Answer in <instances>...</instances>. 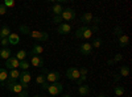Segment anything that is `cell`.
I'll use <instances>...</instances> for the list:
<instances>
[{
	"mask_svg": "<svg viewBox=\"0 0 132 97\" xmlns=\"http://www.w3.org/2000/svg\"><path fill=\"white\" fill-rule=\"evenodd\" d=\"M46 97H50V96H46Z\"/></svg>",
	"mask_w": 132,
	"mask_h": 97,
	"instance_id": "obj_49",
	"label": "cell"
},
{
	"mask_svg": "<svg viewBox=\"0 0 132 97\" xmlns=\"http://www.w3.org/2000/svg\"><path fill=\"white\" fill-rule=\"evenodd\" d=\"M120 78H122L120 75H114V80H115L116 83H119V81H120Z\"/></svg>",
	"mask_w": 132,
	"mask_h": 97,
	"instance_id": "obj_41",
	"label": "cell"
},
{
	"mask_svg": "<svg viewBox=\"0 0 132 97\" xmlns=\"http://www.w3.org/2000/svg\"><path fill=\"white\" fill-rule=\"evenodd\" d=\"M114 63H116V62H120V60H123V55L122 54H116V55L114 57Z\"/></svg>",
	"mask_w": 132,
	"mask_h": 97,
	"instance_id": "obj_35",
	"label": "cell"
},
{
	"mask_svg": "<svg viewBox=\"0 0 132 97\" xmlns=\"http://www.w3.org/2000/svg\"><path fill=\"white\" fill-rule=\"evenodd\" d=\"M30 64L35 67H44V60L41 57L33 55V57H30Z\"/></svg>",
	"mask_w": 132,
	"mask_h": 97,
	"instance_id": "obj_10",
	"label": "cell"
},
{
	"mask_svg": "<svg viewBox=\"0 0 132 97\" xmlns=\"http://www.w3.org/2000/svg\"><path fill=\"white\" fill-rule=\"evenodd\" d=\"M86 80H87V76H79V79L77 80V83H78V84L81 85V84H82L83 81H86Z\"/></svg>",
	"mask_w": 132,
	"mask_h": 97,
	"instance_id": "obj_39",
	"label": "cell"
},
{
	"mask_svg": "<svg viewBox=\"0 0 132 97\" xmlns=\"http://www.w3.org/2000/svg\"><path fill=\"white\" fill-rule=\"evenodd\" d=\"M62 97H71V96H69V94H63Z\"/></svg>",
	"mask_w": 132,
	"mask_h": 97,
	"instance_id": "obj_45",
	"label": "cell"
},
{
	"mask_svg": "<svg viewBox=\"0 0 132 97\" xmlns=\"http://www.w3.org/2000/svg\"><path fill=\"white\" fill-rule=\"evenodd\" d=\"M102 44H103V41H102L101 38H95V39H93L91 47H95V49H98V47H101V46H102Z\"/></svg>",
	"mask_w": 132,
	"mask_h": 97,
	"instance_id": "obj_26",
	"label": "cell"
},
{
	"mask_svg": "<svg viewBox=\"0 0 132 97\" xmlns=\"http://www.w3.org/2000/svg\"><path fill=\"white\" fill-rule=\"evenodd\" d=\"M11 51L8 47H3L2 50H0V58H3L4 60H7L8 58H11Z\"/></svg>",
	"mask_w": 132,
	"mask_h": 97,
	"instance_id": "obj_17",
	"label": "cell"
},
{
	"mask_svg": "<svg viewBox=\"0 0 132 97\" xmlns=\"http://www.w3.org/2000/svg\"><path fill=\"white\" fill-rule=\"evenodd\" d=\"M35 97H41V96H35Z\"/></svg>",
	"mask_w": 132,
	"mask_h": 97,
	"instance_id": "obj_47",
	"label": "cell"
},
{
	"mask_svg": "<svg viewBox=\"0 0 132 97\" xmlns=\"http://www.w3.org/2000/svg\"><path fill=\"white\" fill-rule=\"evenodd\" d=\"M8 79V71L5 68H0V85H4Z\"/></svg>",
	"mask_w": 132,
	"mask_h": 97,
	"instance_id": "obj_16",
	"label": "cell"
},
{
	"mask_svg": "<svg viewBox=\"0 0 132 97\" xmlns=\"http://www.w3.org/2000/svg\"><path fill=\"white\" fill-rule=\"evenodd\" d=\"M62 21H63V20H62L61 16H53V23H54V24H58V25H60V24H62Z\"/></svg>",
	"mask_w": 132,
	"mask_h": 97,
	"instance_id": "obj_32",
	"label": "cell"
},
{
	"mask_svg": "<svg viewBox=\"0 0 132 97\" xmlns=\"http://www.w3.org/2000/svg\"><path fill=\"white\" fill-rule=\"evenodd\" d=\"M78 92H79L81 96H86V94H89V92H90V87L86 85V84H81L78 87Z\"/></svg>",
	"mask_w": 132,
	"mask_h": 97,
	"instance_id": "obj_18",
	"label": "cell"
},
{
	"mask_svg": "<svg viewBox=\"0 0 132 97\" xmlns=\"http://www.w3.org/2000/svg\"><path fill=\"white\" fill-rule=\"evenodd\" d=\"M30 37L35 38L37 41H46L49 38V34L46 31H38V30H32L30 31Z\"/></svg>",
	"mask_w": 132,
	"mask_h": 97,
	"instance_id": "obj_5",
	"label": "cell"
},
{
	"mask_svg": "<svg viewBox=\"0 0 132 97\" xmlns=\"http://www.w3.org/2000/svg\"><path fill=\"white\" fill-rule=\"evenodd\" d=\"M17 96H19V97H29V92H28L27 89H23Z\"/></svg>",
	"mask_w": 132,
	"mask_h": 97,
	"instance_id": "obj_34",
	"label": "cell"
},
{
	"mask_svg": "<svg viewBox=\"0 0 132 97\" xmlns=\"http://www.w3.org/2000/svg\"><path fill=\"white\" fill-rule=\"evenodd\" d=\"M61 17L63 21H73L75 18V10L73 8H63Z\"/></svg>",
	"mask_w": 132,
	"mask_h": 97,
	"instance_id": "obj_3",
	"label": "cell"
},
{
	"mask_svg": "<svg viewBox=\"0 0 132 97\" xmlns=\"http://www.w3.org/2000/svg\"><path fill=\"white\" fill-rule=\"evenodd\" d=\"M87 28H89V26H87V25H83V26H81L78 30H77L75 31V37L77 38H82V34H83V31L87 29Z\"/></svg>",
	"mask_w": 132,
	"mask_h": 97,
	"instance_id": "obj_25",
	"label": "cell"
},
{
	"mask_svg": "<svg viewBox=\"0 0 132 97\" xmlns=\"http://www.w3.org/2000/svg\"><path fill=\"white\" fill-rule=\"evenodd\" d=\"M21 91H23V87H21V84H20V83H16V84L13 85V88H12V92H15L16 94H19Z\"/></svg>",
	"mask_w": 132,
	"mask_h": 97,
	"instance_id": "obj_29",
	"label": "cell"
},
{
	"mask_svg": "<svg viewBox=\"0 0 132 97\" xmlns=\"http://www.w3.org/2000/svg\"><path fill=\"white\" fill-rule=\"evenodd\" d=\"M62 10H63V7L61 5V3H56L53 5V8H52V12H53L54 16H61Z\"/></svg>",
	"mask_w": 132,
	"mask_h": 97,
	"instance_id": "obj_13",
	"label": "cell"
},
{
	"mask_svg": "<svg viewBox=\"0 0 132 97\" xmlns=\"http://www.w3.org/2000/svg\"><path fill=\"white\" fill-rule=\"evenodd\" d=\"M0 44H2L3 47H7L8 46V38H3V39H0Z\"/></svg>",
	"mask_w": 132,
	"mask_h": 97,
	"instance_id": "obj_38",
	"label": "cell"
},
{
	"mask_svg": "<svg viewBox=\"0 0 132 97\" xmlns=\"http://www.w3.org/2000/svg\"><path fill=\"white\" fill-rule=\"evenodd\" d=\"M93 18H94V16H93V13H90V12H85V13H82V16H81V21L83 24H90V23H93Z\"/></svg>",
	"mask_w": 132,
	"mask_h": 97,
	"instance_id": "obj_11",
	"label": "cell"
},
{
	"mask_svg": "<svg viewBox=\"0 0 132 97\" xmlns=\"http://www.w3.org/2000/svg\"><path fill=\"white\" fill-rule=\"evenodd\" d=\"M79 51L83 54V55H90L93 52V47H91V44L90 42H83L79 47Z\"/></svg>",
	"mask_w": 132,
	"mask_h": 97,
	"instance_id": "obj_8",
	"label": "cell"
},
{
	"mask_svg": "<svg viewBox=\"0 0 132 97\" xmlns=\"http://www.w3.org/2000/svg\"><path fill=\"white\" fill-rule=\"evenodd\" d=\"M36 81H37V84H44V83H45L46 81V78H45V73H40L38 75V76L36 78Z\"/></svg>",
	"mask_w": 132,
	"mask_h": 97,
	"instance_id": "obj_27",
	"label": "cell"
},
{
	"mask_svg": "<svg viewBox=\"0 0 132 97\" xmlns=\"http://www.w3.org/2000/svg\"><path fill=\"white\" fill-rule=\"evenodd\" d=\"M107 64H108V66H112V64H114V60H112V59H108V60H107Z\"/></svg>",
	"mask_w": 132,
	"mask_h": 97,
	"instance_id": "obj_44",
	"label": "cell"
},
{
	"mask_svg": "<svg viewBox=\"0 0 132 97\" xmlns=\"http://www.w3.org/2000/svg\"><path fill=\"white\" fill-rule=\"evenodd\" d=\"M42 51H44V47H42L41 45H35V46H33V49L30 50L29 55H30V57H33V55H37V57H40L41 54H42Z\"/></svg>",
	"mask_w": 132,
	"mask_h": 97,
	"instance_id": "obj_12",
	"label": "cell"
},
{
	"mask_svg": "<svg viewBox=\"0 0 132 97\" xmlns=\"http://www.w3.org/2000/svg\"><path fill=\"white\" fill-rule=\"evenodd\" d=\"M79 70L77 67H70L66 70V78H68L69 80H78L79 79Z\"/></svg>",
	"mask_w": 132,
	"mask_h": 97,
	"instance_id": "obj_4",
	"label": "cell"
},
{
	"mask_svg": "<svg viewBox=\"0 0 132 97\" xmlns=\"http://www.w3.org/2000/svg\"><path fill=\"white\" fill-rule=\"evenodd\" d=\"M98 97H106V96H104V94H99Z\"/></svg>",
	"mask_w": 132,
	"mask_h": 97,
	"instance_id": "obj_46",
	"label": "cell"
},
{
	"mask_svg": "<svg viewBox=\"0 0 132 97\" xmlns=\"http://www.w3.org/2000/svg\"><path fill=\"white\" fill-rule=\"evenodd\" d=\"M19 30L21 31V33H24V34H30V29L28 28V26H25V25H20L19 26Z\"/></svg>",
	"mask_w": 132,
	"mask_h": 97,
	"instance_id": "obj_30",
	"label": "cell"
},
{
	"mask_svg": "<svg viewBox=\"0 0 132 97\" xmlns=\"http://www.w3.org/2000/svg\"><path fill=\"white\" fill-rule=\"evenodd\" d=\"M3 5L8 9V8H11V7H15V0H5V2L3 3Z\"/></svg>",
	"mask_w": 132,
	"mask_h": 97,
	"instance_id": "obj_31",
	"label": "cell"
},
{
	"mask_svg": "<svg viewBox=\"0 0 132 97\" xmlns=\"http://www.w3.org/2000/svg\"><path fill=\"white\" fill-rule=\"evenodd\" d=\"M91 36H93V31L90 30V28H87V29L83 31L82 38H85V39H89V38H91Z\"/></svg>",
	"mask_w": 132,
	"mask_h": 97,
	"instance_id": "obj_28",
	"label": "cell"
},
{
	"mask_svg": "<svg viewBox=\"0 0 132 97\" xmlns=\"http://www.w3.org/2000/svg\"><path fill=\"white\" fill-rule=\"evenodd\" d=\"M128 44H129V38H128V36L122 34V36L119 37V46H120V47H127Z\"/></svg>",
	"mask_w": 132,
	"mask_h": 97,
	"instance_id": "obj_15",
	"label": "cell"
},
{
	"mask_svg": "<svg viewBox=\"0 0 132 97\" xmlns=\"http://www.w3.org/2000/svg\"><path fill=\"white\" fill-rule=\"evenodd\" d=\"M19 42H20L19 34H16V33H11L9 34V37H8V44L9 45H17Z\"/></svg>",
	"mask_w": 132,
	"mask_h": 97,
	"instance_id": "obj_14",
	"label": "cell"
},
{
	"mask_svg": "<svg viewBox=\"0 0 132 97\" xmlns=\"http://www.w3.org/2000/svg\"><path fill=\"white\" fill-rule=\"evenodd\" d=\"M30 79H32L30 72H28V71H21L20 72V76H19L20 84H29L30 83Z\"/></svg>",
	"mask_w": 132,
	"mask_h": 97,
	"instance_id": "obj_7",
	"label": "cell"
},
{
	"mask_svg": "<svg viewBox=\"0 0 132 97\" xmlns=\"http://www.w3.org/2000/svg\"><path fill=\"white\" fill-rule=\"evenodd\" d=\"M48 87H49V83H48V81H45V83L42 84V88H44V89H46Z\"/></svg>",
	"mask_w": 132,
	"mask_h": 97,
	"instance_id": "obj_43",
	"label": "cell"
},
{
	"mask_svg": "<svg viewBox=\"0 0 132 97\" xmlns=\"http://www.w3.org/2000/svg\"><path fill=\"white\" fill-rule=\"evenodd\" d=\"M27 57H28V52L25 51V50H20V51H17L16 52V59L20 62V60H24V59H27Z\"/></svg>",
	"mask_w": 132,
	"mask_h": 97,
	"instance_id": "obj_20",
	"label": "cell"
},
{
	"mask_svg": "<svg viewBox=\"0 0 132 97\" xmlns=\"http://www.w3.org/2000/svg\"><path fill=\"white\" fill-rule=\"evenodd\" d=\"M98 29H99V28H98V26H96V25H94V26H93V28H90V30H91V31H93V33H95V31H98Z\"/></svg>",
	"mask_w": 132,
	"mask_h": 97,
	"instance_id": "obj_42",
	"label": "cell"
},
{
	"mask_svg": "<svg viewBox=\"0 0 132 97\" xmlns=\"http://www.w3.org/2000/svg\"><path fill=\"white\" fill-rule=\"evenodd\" d=\"M93 23L96 25V24H99V23H101V18H99V17H94L93 18Z\"/></svg>",
	"mask_w": 132,
	"mask_h": 97,
	"instance_id": "obj_40",
	"label": "cell"
},
{
	"mask_svg": "<svg viewBox=\"0 0 132 97\" xmlns=\"http://www.w3.org/2000/svg\"><path fill=\"white\" fill-rule=\"evenodd\" d=\"M127 97H131V96H127Z\"/></svg>",
	"mask_w": 132,
	"mask_h": 97,
	"instance_id": "obj_48",
	"label": "cell"
},
{
	"mask_svg": "<svg viewBox=\"0 0 132 97\" xmlns=\"http://www.w3.org/2000/svg\"><path fill=\"white\" fill-rule=\"evenodd\" d=\"M114 92H115L116 96H123L124 94V87H123V85H120V84H118L115 87V89H114Z\"/></svg>",
	"mask_w": 132,
	"mask_h": 97,
	"instance_id": "obj_23",
	"label": "cell"
},
{
	"mask_svg": "<svg viewBox=\"0 0 132 97\" xmlns=\"http://www.w3.org/2000/svg\"><path fill=\"white\" fill-rule=\"evenodd\" d=\"M128 75H129V68H128V66H122V67H120V76L127 78Z\"/></svg>",
	"mask_w": 132,
	"mask_h": 97,
	"instance_id": "obj_24",
	"label": "cell"
},
{
	"mask_svg": "<svg viewBox=\"0 0 132 97\" xmlns=\"http://www.w3.org/2000/svg\"><path fill=\"white\" fill-rule=\"evenodd\" d=\"M19 76H20V71L19 70H11L8 72V78L12 79V80H19Z\"/></svg>",
	"mask_w": 132,
	"mask_h": 97,
	"instance_id": "obj_21",
	"label": "cell"
},
{
	"mask_svg": "<svg viewBox=\"0 0 132 97\" xmlns=\"http://www.w3.org/2000/svg\"><path fill=\"white\" fill-rule=\"evenodd\" d=\"M114 33H115V34H116L118 37H120V36L123 34V29L120 28V26H116V28L114 29Z\"/></svg>",
	"mask_w": 132,
	"mask_h": 97,
	"instance_id": "obj_33",
	"label": "cell"
},
{
	"mask_svg": "<svg viewBox=\"0 0 132 97\" xmlns=\"http://www.w3.org/2000/svg\"><path fill=\"white\" fill-rule=\"evenodd\" d=\"M46 91H48L49 94H52V96H57V94H60V93L63 91V85H62L60 81L53 83V84H49V87L46 88Z\"/></svg>",
	"mask_w": 132,
	"mask_h": 97,
	"instance_id": "obj_1",
	"label": "cell"
},
{
	"mask_svg": "<svg viewBox=\"0 0 132 97\" xmlns=\"http://www.w3.org/2000/svg\"><path fill=\"white\" fill-rule=\"evenodd\" d=\"M71 31V25L68 23H62L58 25V33L60 34H69Z\"/></svg>",
	"mask_w": 132,
	"mask_h": 97,
	"instance_id": "obj_9",
	"label": "cell"
},
{
	"mask_svg": "<svg viewBox=\"0 0 132 97\" xmlns=\"http://www.w3.org/2000/svg\"><path fill=\"white\" fill-rule=\"evenodd\" d=\"M11 34V29L8 26H3L2 29H0V39H3V38H8Z\"/></svg>",
	"mask_w": 132,
	"mask_h": 97,
	"instance_id": "obj_19",
	"label": "cell"
},
{
	"mask_svg": "<svg viewBox=\"0 0 132 97\" xmlns=\"http://www.w3.org/2000/svg\"><path fill=\"white\" fill-rule=\"evenodd\" d=\"M79 75H81V76H87V68L86 67H82L79 70Z\"/></svg>",
	"mask_w": 132,
	"mask_h": 97,
	"instance_id": "obj_36",
	"label": "cell"
},
{
	"mask_svg": "<svg viewBox=\"0 0 132 97\" xmlns=\"http://www.w3.org/2000/svg\"><path fill=\"white\" fill-rule=\"evenodd\" d=\"M45 78H46V81L48 83H57L60 81L61 79V73L58 71H48L45 72Z\"/></svg>",
	"mask_w": 132,
	"mask_h": 97,
	"instance_id": "obj_2",
	"label": "cell"
},
{
	"mask_svg": "<svg viewBox=\"0 0 132 97\" xmlns=\"http://www.w3.org/2000/svg\"><path fill=\"white\" fill-rule=\"evenodd\" d=\"M29 62L27 60V59H24V60H20L19 62V68H21V70H23V71H27L28 68H29Z\"/></svg>",
	"mask_w": 132,
	"mask_h": 97,
	"instance_id": "obj_22",
	"label": "cell"
},
{
	"mask_svg": "<svg viewBox=\"0 0 132 97\" xmlns=\"http://www.w3.org/2000/svg\"><path fill=\"white\" fill-rule=\"evenodd\" d=\"M4 64H5V68H7L8 71H11V70H19V60H17L15 57L8 58Z\"/></svg>",
	"mask_w": 132,
	"mask_h": 97,
	"instance_id": "obj_6",
	"label": "cell"
},
{
	"mask_svg": "<svg viewBox=\"0 0 132 97\" xmlns=\"http://www.w3.org/2000/svg\"><path fill=\"white\" fill-rule=\"evenodd\" d=\"M7 13V8L3 5V4H0V16H3Z\"/></svg>",
	"mask_w": 132,
	"mask_h": 97,
	"instance_id": "obj_37",
	"label": "cell"
}]
</instances>
